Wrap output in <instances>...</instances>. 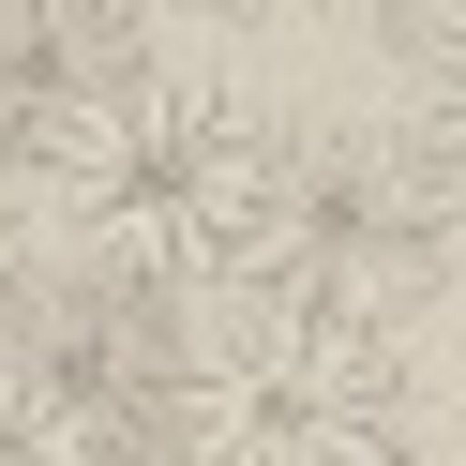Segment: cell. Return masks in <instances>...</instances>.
<instances>
[{
  "label": "cell",
  "instance_id": "cell-5",
  "mask_svg": "<svg viewBox=\"0 0 466 466\" xmlns=\"http://www.w3.org/2000/svg\"><path fill=\"white\" fill-rule=\"evenodd\" d=\"M31 301V211H15V181H0V316Z\"/></svg>",
  "mask_w": 466,
  "mask_h": 466
},
{
  "label": "cell",
  "instance_id": "cell-4",
  "mask_svg": "<svg viewBox=\"0 0 466 466\" xmlns=\"http://www.w3.org/2000/svg\"><path fill=\"white\" fill-rule=\"evenodd\" d=\"M0 466H121V451L61 376H0Z\"/></svg>",
  "mask_w": 466,
  "mask_h": 466
},
{
  "label": "cell",
  "instance_id": "cell-6",
  "mask_svg": "<svg viewBox=\"0 0 466 466\" xmlns=\"http://www.w3.org/2000/svg\"><path fill=\"white\" fill-rule=\"evenodd\" d=\"M181 15H286V0H181Z\"/></svg>",
  "mask_w": 466,
  "mask_h": 466
},
{
  "label": "cell",
  "instance_id": "cell-1",
  "mask_svg": "<svg viewBox=\"0 0 466 466\" xmlns=\"http://www.w3.org/2000/svg\"><path fill=\"white\" fill-rule=\"evenodd\" d=\"M286 181H301V166H286L271 121H241L226 91L151 76V61H136L121 91L91 106V136L61 151L76 241L121 286H241L256 256L286 241Z\"/></svg>",
  "mask_w": 466,
  "mask_h": 466
},
{
  "label": "cell",
  "instance_id": "cell-3",
  "mask_svg": "<svg viewBox=\"0 0 466 466\" xmlns=\"http://www.w3.org/2000/svg\"><path fill=\"white\" fill-rule=\"evenodd\" d=\"M406 166H421L436 211H466V15L421 46V76H406Z\"/></svg>",
  "mask_w": 466,
  "mask_h": 466
},
{
  "label": "cell",
  "instance_id": "cell-2",
  "mask_svg": "<svg viewBox=\"0 0 466 466\" xmlns=\"http://www.w3.org/2000/svg\"><path fill=\"white\" fill-rule=\"evenodd\" d=\"M196 466H421V376L391 316L241 271L196 376Z\"/></svg>",
  "mask_w": 466,
  "mask_h": 466
}]
</instances>
